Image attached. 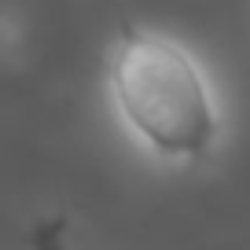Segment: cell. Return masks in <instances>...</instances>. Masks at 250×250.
I'll return each mask as SVG.
<instances>
[{"instance_id":"cell-1","label":"cell","mask_w":250,"mask_h":250,"mask_svg":"<svg viewBox=\"0 0 250 250\" xmlns=\"http://www.w3.org/2000/svg\"><path fill=\"white\" fill-rule=\"evenodd\" d=\"M110 96L118 114L166 158H203L221 133L213 92L184 44L125 26L110 55Z\"/></svg>"},{"instance_id":"cell-2","label":"cell","mask_w":250,"mask_h":250,"mask_svg":"<svg viewBox=\"0 0 250 250\" xmlns=\"http://www.w3.org/2000/svg\"><path fill=\"white\" fill-rule=\"evenodd\" d=\"M30 247L33 250H70L66 247V228L62 221H37L30 228Z\"/></svg>"}]
</instances>
